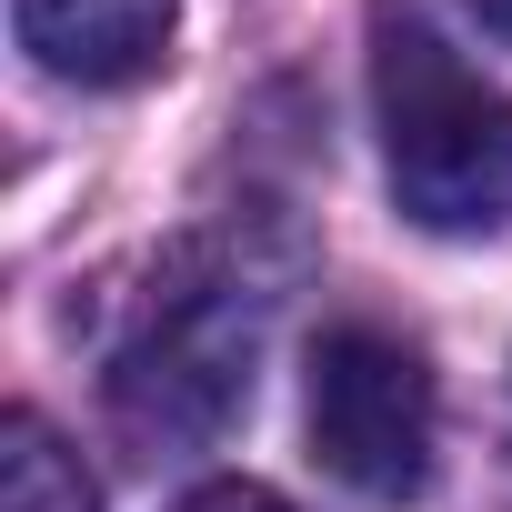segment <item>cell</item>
Segmentation results:
<instances>
[{
  "instance_id": "obj_4",
  "label": "cell",
  "mask_w": 512,
  "mask_h": 512,
  "mask_svg": "<svg viewBox=\"0 0 512 512\" xmlns=\"http://www.w3.org/2000/svg\"><path fill=\"white\" fill-rule=\"evenodd\" d=\"M171 11H181V0H11L21 51L51 81H81V91L151 81L171 61Z\"/></svg>"
},
{
  "instance_id": "obj_5",
  "label": "cell",
  "mask_w": 512,
  "mask_h": 512,
  "mask_svg": "<svg viewBox=\"0 0 512 512\" xmlns=\"http://www.w3.org/2000/svg\"><path fill=\"white\" fill-rule=\"evenodd\" d=\"M0 512H101L81 452H71L41 412H11V422H0Z\"/></svg>"
},
{
  "instance_id": "obj_6",
  "label": "cell",
  "mask_w": 512,
  "mask_h": 512,
  "mask_svg": "<svg viewBox=\"0 0 512 512\" xmlns=\"http://www.w3.org/2000/svg\"><path fill=\"white\" fill-rule=\"evenodd\" d=\"M171 512H292L272 482H201V492H181Z\"/></svg>"
},
{
  "instance_id": "obj_7",
  "label": "cell",
  "mask_w": 512,
  "mask_h": 512,
  "mask_svg": "<svg viewBox=\"0 0 512 512\" xmlns=\"http://www.w3.org/2000/svg\"><path fill=\"white\" fill-rule=\"evenodd\" d=\"M462 11H472V21L492 31V41H512V0H462Z\"/></svg>"
},
{
  "instance_id": "obj_1",
  "label": "cell",
  "mask_w": 512,
  "mask_h": 512,
  "mask_svg": "<svg viewBox=\"0 0 512 512\" xmlns=\"http://www.w3.org/2000/svg\"><path fill=\"white\" fill-rule=\"evenodd\" d=\"M372 111L402 221L442 241L512 231V101L452 61L412 0H372Z\"/></svg>"
},
{
  "instance_id": "obj_2",
  "label": "cell",
  "mask_w": 512,
  "mask_h": 512,
  "mask_svg": "<svg viewBox=\"0 0 512 512\" xmlns=\"http://www.w3.org/2000/svg\"><path fill=\"white\" fill-rule=\"evenodd\" d=\"M251 302L231 272H211L201 251H171L151 272V292L131 302V332L111 342V422L141 452H201L231 432V412L251 402Z\"/></svg>"
},
{
  "instance_id": "obj_3",
  "label": "cell",
  "mask_w": 512,
  "mask_h": 512,
  "mask_svg": "<svg viewBox=\"0 0 512 512\" xmlns=\"http://www.w3.org/2000/svg\"><path fill=\"white\" fill-rule=\"evenodd\" d=\"M312 462L362 502H412L432 482V372L382 322H332L312 342Z\"/></svg>"
}]
</instances>
